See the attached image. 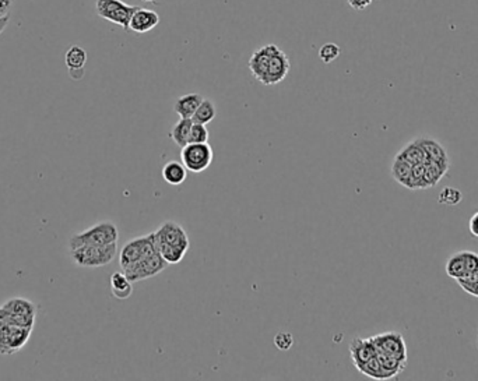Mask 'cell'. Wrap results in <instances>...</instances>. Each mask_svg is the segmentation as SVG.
<instances>
[{"instance_id": "cell-9", "label": "cell", "mask_w": 478, "mask_h": 381, "mask_svg": "<svg viewBox=\"0 0 478 381\" xmlns=\"http://www.w3.org/2000/svg\"><path fill=\"white\" fill-rule=\"evenodd\" d=\"M167 267H168V263L163 258V256L158 251H156L122 268V271L129 278V281L139 282V281H144V279H149L161 274Z\"/></svg>"}, {"instance_id": "cell-14", "label": "cell", "mask_w": 478, "mask_h": 381, "mask_svg": "<svg viewBox=\"0 0 478 381\" xmlns=\"http://www.w3.org/2000/svg\"><path fill=\"white\" fill-rule=\"evenodd\" d=\"M350 355L355 368L376 356V347L372 338H354L350 344Z\"/></svg>"}, {"instance_id": "cell-3", "label": "cell", "mask_w": 478, "mask_h": 381, "mask_svg": "<svg viewBox=\"0 0 478 381\" xmlns=\"http://www.w3.org/2000/svg\"><path fill=\"white\" fill-rule=\"evenodd\" d=\"M32 330L15 323L0 307V355L10 356L21 351L31 337Z\"/></svg>"}, {"instance_id": "cell-8", "label": "cell", "mask_w": 478, "mask_h": 381, "mask_svg": "<svg viewBox=\"0 0 478 381\" xmlns=\"http://www.w3.org/2000/svg\"><path fill=\"white\" fill-rule=\"evenodd\" d=\"M156 251H157V247H156L154 232L144 235V236L135 237L122 246L119 251V265L125 268Z\"/></svg>"}, {"instance_id": "cell-29", "label": "cell", "mask_w": 478, "mask_h": 381, "mask_svg": "<svg viewBox=\"0 0 478 381\" xmlns=\"http://www.w3.org/2000/svg\"><path fill=\"white\" fill-rule=\"evenodd\" d=\"M340 53H341V49H340V46L337 43L327 42V43L322 45V48L319 49V59L323 63L329 64V63L334 62L340 56Z\"/></svg>"}, {"instance_id": "cell-18", "label": "cell", "mask_w": 478, "mask_h": 381, "mask_svg": "<svg viewBox=\"0 0 478 381\" xmlns=\"http://www.w3.org/2000/svg\"><path fill=\"white\" fill-rule=\"evenodd\" d=\"M446 274L453 279H460L467 275V267H466V253L465 250L453 253L445 265Z\"/></svg>"}, {"instance_id": "cell-4", "label": "cell", "mask_w": 478, "mask_h": 381, "mask_svg": "<svg viewBox=\"0 0 478 381\" xmlns=\"http://www.w3.org/2000/svg\"><path fill=\"white\" fill-rule=\"evenodd\" d=\"M71 261L83 268H101L111 264L118 254V244L81 246L69 250Z\"/></svg>"}, {"instance_id": "cell-15", "label": "cell", "mask_w": 478, "mask_h": 381, "mask_svg": "<svg viewBox=\"0 0 478 381\" xmlns=\"http://www.w3.org/2000/svg\"><path fill=\"white\" fill-rule=\"evenodd\" d=\"M202 101H203V97L198 92L185 94L175 101L174 111L178 113L179 118L192 119V116L195 115V112H196L198 106L202 104Z\"/></svg>"}, {"instance_id": "cell-6", "label": "cell", "mask_w": 478, "mask_h": 381, "mask_svg": "<svg viewBox=\"0 0 478 381\" xmlns=\"http://www.w3.org/2000/svg\"><path fill=\"white\" fill-rule=\"evenodd\" d=\"M137 8L139 6H132L122 0H97L95 1L97 14L101 18L122 27L125 31L129 29L132 15L135 14Z\"/></svg>"}, {"instance_id": "cell-30", "label": "cell", "mask_w": 478, "mask_h": 381, "mask_svg": "<svg viewBox=\"0 0 478 381\" xmlns=\"http://www.w3.org/2000/svg\"><path fill=\"white\" fill-rule=\"evenodd\" d=\"M456 282L462 286V289L465 292H467L469 295L478 298V271L466 275L465 278L456 279Z\"/></svg>"}, {"instance_id": "cell-17", "label": "cell", "mask_w": 478, "mask_h": 381, "mask_svg": "<svg viewBox=\"0 0 478 381\" xmlns=\"http://www.w3.org/2000/svg\"><path fill=\"white\" fill-rule=\"evenodd\" d=\"M132 284L133 282L129 281V278L125 275L123 271L114 272L111 275V291H112V295L119 300H125L132 296L133 293Z\"/></svg>"}, {"instance_id": "cell-39", "label": "cell", "mask_w": 478, "mask_h": 381, "mask_svg": "<svg viewBox=\"0 0 478 381\" xmlns=\"http://www.w3.org/2000/svg\"><path fill=\"white\" fill-rule=\"evenodd\" d=\"M477 349H478V335H477Z\"/></svg>"}, {"instance_id": "cell-1", "label": "cell", "mask_w": 478, "mask_h": 381, "mask_svg": "<svg viewBox=\"0 0 478 381\" xmlns=\"http://www.w3.org/2000/svg\"><path fill=\"white\" fill-rule=\"evenodd\" d=\"M252 76L263 85H275L284 81L289 73L291 63L287 53L274 43L256 49L247 62Z\"/></svg>"}, {"instance_id": "cell-24", "label": "cell", "mask_w": 478, "mask_h": 381, "mask_svg": "<svg viewBox=\"0 0 478 381\" xmlns=\"http://www.w3.org/2000/svg\"><path fill=\"white\" fill-rule=\"evenodd\" d=\"M64 62H66V66L69 67L70 71L83 70V67L87 62V52L83 48L74 45L66 52Z\"/></svg>"}, {"instance_id": "cell-12", "label": "cell", "mask_w": 478, "mask_h": 381, "mask_svg": "<svg viewBox=\"0 0 478 381\" xmlns=\"http://www.w3.org/2000/svg\"><path fill=\"white\" fill-rule=\"evenodd\" d=\"M416 141H417V143L423 147V150L425 151L428 161L437 162V164L441 165L444 169L449 171L451 160H449L448 151H446V148H445L438 140L431 139V137H418V139H416Z\"/></svg>"}, {"instance_id": "cell-2", "label": "cell", "mask_w": 478, "mask_h": 381, "mask_svg": "<svg viewBox=\"0 0 478 381\" xmlns=\"http://www.w3.org/2000/svg\"><path fill=\"white\" fill-rule=\"evenodd\" d=\"M157 251L168 264H178L186 256L191 240L184 226L175 221H165L156 232Z\"/></svg>"}, {"instance_id": "cell-10", "label": "cell", "mask_w": 478, "mask_h": 381, "mask_svg": "<svg viewBox=\"0 0 478 381\" xmlns=\"http://www.w3.org/2000/svg\"><path fill=\"white\" fill-rule=\"evenodd\" d=\"M15 323L22 327L34 328L36 317V306L25 298H11L0 306Z\"/></svg>"}, {"instance_id": "cell-33", "label": "cell", "mask_w": 478, "mask_h": 381, "mask_svg": "<svg viewBox=\"0 0 478 381\" xmlns=\"http://www.w3.org/2000/svg\"><path fill=\"white\" fill-rule=\"evenodd\" d=\"M466 253V267H467V275L477 272L478 271V254L474 251L465 250Z\"/></svg>"}, {"instance_id": "cell-35", "label": "cell", "mask_w": 478, "mask_h": 381, "mask_svg": "<svg viewBox=\"0 0 478 381\" xmlns=\"http://www.w3.org/2000/svg\"><path fill=\"white\" fill-rule=\"evenodd\" d=\"M469 229H470V233H472L474 237H478V211L472 216V218H470Z\"/></svg>"}, {"instance_id": "cell-25", "label": "cell", "mask_w": 478, "mask_h": 381, "mask_svg": "<svg viewBox=\"0 0 478 381\" xmlns=\"http://www.w3.org/2000/svg\"><path fill=\"white\" fill-rule=\"evenodd\" d=\"M448 174L446 169H444L441 165H438L437 162L432 161H427L425 162V174H424V182H425V188H434L437 186L441 179Z\"/></svg>"}, {"instance_id": "cell-20", "label": "cell", "mask_w": 478, "mask_h": 381, "mask_svg": "<svg viewBox=\"0 0 478 381\" xmlns=\"http://www.w3.org/2000/svg\"><path fill=\"white\" fill-rule=\"evenodd\" d=\"M396 155L403 158V160H406L413 167L418 165V164H425L428 161L425 151L423 150V147L416 140L410 141L409 144H406Z\"/></svg>"}, {"instance_id": "cell-27", "label": "cell", "mask_w": 478, "mask_h": 381, "mask_svg": "<svg viewBox=\"0 0 478 381\" xmlns=\"http://www.w3.org/2000/svg\"><path fill=\"white\" fill-rule=\"evenodd\" d=\"M462 200H463V193L452 186L444 188L438 195V202L442 205H451V207L458 205L462 202Z\"/></svg>"}, {"instance_id": "cell-38", "label": "cell", "mask_w": 478, "mask_h": 381, "mask_svg": "<svg viewBox=\"0 0 478 381\" xmlns=\"http://www.w3.org/2000/svg\"><path fill=\"white\" fill-rule=\"evenodd\" d=\"M143 1H146V3H154L156 0H143Z\"/></svg>"}, {"instance_id": "cell-31", "label": "cell", "mask_w": 478, "mask_h": 381, "mask_svg": "<svg viewBox=\"0 0 478 381\" xmlns=\"http://www.w3.org/2000/svg\"><path fill=\"white\" fill-rule=\"evenodd\" d=\"M209 141V130L206 125L193 123L189 134V143H207Z\"/></svg>"}, {"instance_id": "cell-5", "label": "cell", "mask_w": 478, "mask_h": 381, "mask_svg": "<svg viewBox=\"0 0 478 381\" xmlns=\"http://www.w3.org/2000/svg\"><path fill=\"white\" fill-rule=\"evenodd\" d=\"M118 239H119L118 226L112 221H102L80 233L73 235L69 239V250L77 249L81 246H98V244L118 243Z\"/></svg>"}, {"instance_id": "cell-37", "label": "cell", "mask_w": 478, "mask_h": 381, "mask_svg": "<svg viewBox=\"0 0 478 381\" xmlns=\"http://www.w3.org/2000/svg\"><path fill=\"white\" fill-rule=\"evenodd\" d=\"M10 21V15H4V17H0V34L6 29L7 24Z\"/></svg>"}, {"instance_id": "cell-36", "label": "cell", "mask_w": 478, "mask_h": 381, "mask_svg": "<svg viewBox=\"0 0 478 381\" xmlns=\"http://www.w3.org/2000/svg\"><path fill=\"white\" fill-rule=\"evenodd\" d=\"M13 0H0V17L8 15Z\"/></svg>"}, {"instance_id": "cell-19", "label": "cell", "mask_w": 478, "mask_h": 381, "mask_svg": "<svg viewBox=\"0 0 478 381\" xmlns=\"http://www.w3.org/2000/svg\"><path fill=\"white\" fill-rule=\"evenodd\" d=\"M376 356H378L379 362H381V366L383 369L386 380L397 377L406 369L407 362H404V361H400V359H397L395 356H390V355H386V354H382V352H376Z\"/></svg>"}, {"instance_id": "cell-23", "label": "cell", "mask_w": 478, "mask_h": 381, "mask_svg": "<svg viewBox=\"0 0 478 381\" xmlns=\"http://www.w3.org/2000/svg\"><path fill=\"white\" fill-rule=\"evenodd\" d=\"M217 116V106L216 104L209 99V98H203L202 104L198 106L195 115L192 116L193 123H200V125H209L212 123Z\"/></svg>"}, {"instance_id": "cell-28", "label": "cell", "mask_w": 478, "mask_h": 381, "mask_svg": "<svg viewBox=\"0 0 478 381\" xmlns=\"http://www.w3.org/2000/svg\"><path fill=\"white\" fill-rule=\"evenodd\" d=\"M424 174H425V164H418L413 167L411 176L407 185V189L410 190H424L425 182H424Z\"/></svg>"}, {"instance_id": "cell-22", "label": "cell", "mask_w": 478, "mask_h": 381, "mask_svg": "<svg viewBox=\"0 0 478 381\" xmlns=\"http://www.w3.org/2000/svg\"><path fill=\"white\" fill-rule=\"evenodd\" d=\"M193 120L192 119H186V118H181L179 122L171 129L170 133V139H172V141L178 146V147H185L186 144H189V134H191V129H192Z\"/></svg>"}, {"instance_id": "cell-26", "label": "cell", "mask_w": 478, "mask_h": 381, "mask_svg": "<svg viewBox=\"0 0 478 381\" xmlns=\"http://www.w3.org/2000/svg\"><path fill=\"white\" fill-rule=\"evenodd\" d=\"M357 370L362 375H365L367 377L375 379V380H386L383 369L381 366V362L378 359V356H374L372 359H369L368 362L362 363L361 366L357 368Z\"/></svg>"}, {"instance_id": "cell-21", "label": "cell", "mask_w": 478, "mask_h": 381, "mask_svg": "<svg viewBox=\"0 0 478 381\" xmlns=\"http://www.w3.org/2000/svg\"><path fill=\"white\" fill-rule=\"evenodd\" d=\"M411 171H413V165L409 164L406 160L400 158V157H395L393 162H392V168H390V174L392 178L402 186L407 188L410 176H411Z\"/></svg>"}, {"instance_id": "cell-34", "label": "cell", "mask_w": 478, "mask_h": 381, "mask_svg": "<svg viewBox=\"0 0 478 381\" xmlns=\"http://www.w3.org/2000/svg\"><path fill=\"white\" fill-rule=\"evenodd\" d=\"M347 1L351 8L361 11V10H365L368 6H371L374 0H347Z\"/></svg>"}, {"instance_id": "cell-16", "label": "cell", "mask_w": 478, "mask_h": 381, "mask_svg": "<svg viewBox=\"0 0 478 381\" xmlns=\"http://www.w3.org/2000/svg\"><path fill=\"white\" fill-rule=\"evenodd\" d=\"M163 179L172 186H179L186 181L188 176V169L182 162L178 161H170L163 167L161 171Z\"/></svg>"}, {"instance_id": "cell-13", "label": "cell", "mask_w": 478, "mask_h": 381, "mask_svg": "<svg viewBox=\"0 0 478 381\" xmlns=\"http://www.w3.org/2000/svg\"><path fill=\"white\" fill-rule=\"evenodd\" d=\"M160 22V15L154 10L139 7L135 14L132 15L129 29L137 32V34H146L151 29H154Z\"/></svg>"}, {"instance_id": "cell-7", "label": "cell", "mask_w": 478, "mask_h": 381, "mask_svg": "<svg viewBox=\"0 0 478 381\" xmlns=\"http://www.w3.org/2000/svg\"><path fill=\"white\" fill-rule=\"evenodd\" d=\"M181 161L189 172H205L213 162V148L209 143H189L181 148Z\"/></svg>"}, {"instance_id": "cell-32", "label": "cell", "mask_w": 478, "mask_h": 381, "mask_svg": "<svg viewBox=\"0 0 478 381\" xmlns=\"http://www.w3.org/2000/svg\"><path fill=\"white\" fill-rule=\"evenodd\" d=\"M274 345L278 351H288L291 349V347L294 345V337L289 333L285 331H280L275 337H274Z\"/></svg>"}, {"instance_id": "cell-11", "label": "cell", "mask_w": 478, "mask_h": 381, "mask_svg": "<svg viewBox=\"0 0 478 381\" xmlns=\"http://www.w3.org/2000/svg\"><path fill=\"white\" fill-rule=\"evenodd\" d=\"M371 338L376 347V352H382V354H386L400 361L407 362V347L400 333L389 331V333L374 335Z\"/></svg>"}]
</instances>
